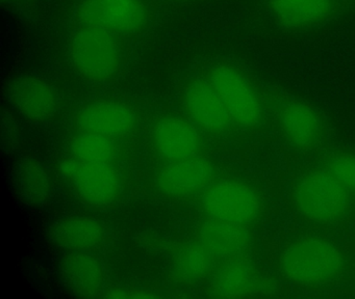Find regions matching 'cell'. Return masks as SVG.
<instances>
[{
    "label": "cell",
    "instance_id": "cell-4",
    "mask_svg": "<svg viewBox=\"0 0 355 299\" xmlns=\"http://www.w3.org/2000/svg\"><path fill=\"white\" fill-rule=\"evenodd\" d=\"M68 55L76 72L95 82L115 76L121 64V48L115 33L80 24L70 37Z\"/></svg>",
    "mask_w": 355,
    "mask_h": 299
},
{
    "label": "cell",
    "instance_id": "cell-8",
    "mask_svg": "<svg viewBox=\"0 0 355 299\" xmlns=\"http://www.w3.org/2000/svg\"><path fill=\"white\" fill-rule=\"evenodd\" d=\"M76 16L80 24L124 35L142 28L147 10L142 0H82Z\"/></svg>",
    "mask_w": 355,
    "mask_h": 299
},
{
    "label": "cell",
    "instance_id": "cell-12",
    "mask_svg": "<svg viewBox=\"0 0 355 299\" xmlns=\"http://www.w3.org/2000/svg\"><path fill=\"white\" fill-rule=\"evenodd\" d=\"M187 111L196 124L207 130L223 131L234 124L232 116L209 81H196L184 93Z\"/></svg>",
    "mask_w": 355,
    "mask_h": 299
},
{
    "label": "cell",
    "instance_id": "cell-11",
    "mask_svg": "<svg viewBox=\"0 0 355 299\" xmlns=\"http://www.w3.org/2000/svg\"><path fill=\"white\" fill-rule=\"evenodd\" d=\"M80 132H92L110 138L124 136L134 129L136 116L124 104L96 101L84 106L76 116Z\"/></svg>",
    "mask_w": 355,
    "mask_h": 299
},
{
    "label": "cell",
    "instance_id": "cell-20",
    "mask_svg": "<svg viewBox=\"0 0 355 299\" xmlns=\"http://www.w3.org/2000/svg\"><path fill=\"white\" fill-rule=\"evenodd\" d=\"M111 139L97 133L80 132L70 145L72 156L83 161L110 163L115 152Z\"/></svg>",
    "mask_w": 355,
    "mask_h": 299
},
{
    "label": "cell",
    "instance_id": "cell-6",
    "mask_svg": "<svg viewBox=\"0 0 355 299\" xmlns=\"http://www.w3.org/2000/svg\"><path fill=\"white\" fill-rule=\"evenodd\" d=\"M201 203L211 219L244 226L255 221L263 210L261 197L252 187L232 180L209 185Z\"/></svg>",
    "mask_w": 355,
    "mask_h": 299
},
{
    "label": "cell",
    "instance_id": "cell-9",
    "mask_svg": "<svg viewBox=\"0 0 355 299\" xmlns=\"http://www.w3.org/2000/svg\"><path fill=\"white\" fill-rule=\"evenodd\" d=\"M60 170L76 193L93 205L109 203L119 192V176L110 163L83 161L73 157L64 160Z\"/></svg>",
    "mask_w": 355,
    "mask_h": 299
},
{
    "label": "cell",
    "instance_id": "cell-22",
    "mask_svg": "<svg viewBox=\"0 0 355 299\" xmlns=\"http://www.w3.org/2000/svg\"><path fill=\"white\" fill-rule=\"evenodd\" d=\"M326 170L355 197V153L338 152L327 158Z\"/></svg>",
    "mask_w": 355,
    "mask_h": 299
},
{
    "label": "cell",
    "instance_id": "cell-17",
    "mask_svg": "<svg viewBox=\"0 0 355 299\" xmlns=\"http://www.w3.org/2000/svg\"><path fill=\"white\" fill-rule=\"evenodd\" d=\"M250 232L244 224L211 219L200 230V242L211 257L232 260L242 257L251 244Z\"/></svg>",
    "mask_w": 355,
    "mask_h": 299
},
{
    "label": "cell",
    "instance_id": "cell-1",
    "mask_svg": "<svg viewBox=\"0 0 355 299\" xmlns=\"http://www.w3.org/2000/svg\"><path fill=\"white\" fill-rule=\"evenodd\" d=\"M342 251L319 237H303L288 243L278 260L280 274L292 284L317 287L334 282L344 269Z\"/></svg>",
    "mask_w": 355,
    "mask_h": 299
},
{
    "label": "cell",
    "instance_id": "cell-18",
    "mask_svg": "<svg viewBox=\"0 0 355 299\" xmlns=\"http://www.w3.org/2000/svg\"><path fill=\"white\" fill-rule=\"evenodd\" d=\"M261 284V276L257 267L250 262L236 257L228 260L213 280L216 295L226 298L249 296L257 292Z\"/></svg>",
    "mask_w": 355,
    "mask_h": 299
},
{
    "label": "cell",
    "instance_id": "cell-10",
    "mask_svg": "<svg viewBox=\"0 0 355 299\" xmlns=\"http://www.w3.org/2000/svg\"><path fill=\"white\" fill-rule=\"evenodd\" d=\"M9 98L22 116L34 122L53 118L60 108L57 89L49 81L32 75L16 78L10 85Z\"/></svg>",
    "mask_w": 355,
    "mask_h": 299
},
{
    "label": "cell",
    "instance_id": "cell-14",
    "mask_svg": "<svg viewBox=\"0 0 355 299\" xmlns=\"http://www.w3.org/2000/svg\"><path fill=\"white\" fill-rule=\"evenodd\" d=\"M107 238V230L98 220L71 216L61 218L51 228L53 244L67 251H87L98 248Z\"/></svg>",
    "mask_w": 355,
    "mask_h": 299
},
{
    "label": "cell",
    "instance_id": "cell-5",
    "mask_svg": "<svg viewBox=\"0 0 355 299\" xmlns=\"http://www.w3.org/2000/svg\"><path fill=\"white\" fill-rule=\"evenodd\" d=\"M270 103L271 114L288 145L307 150L321 141L325 124L313 105L286 93H275Z\"/></svg>",
    "mask_w": 355,
    "mask_h": 299
},
{
    "label": "cell",
    "instance_id": "cell-15",
    "mask_svg": "<svg viewBox=\"0 0 355 299\" xmlns=\"http://www.w3.org/2000/svg\"><path fill=\"white\" fill-rule=\"evenodd\" d=\"M214 176L211 163L200 158L173 161L159 174V186L173 197L192 194L205 188Z\"/></svg>",
    "mask_w": 355,
    "mask_h": 299
},
{
    "label": "cell",
    "instance_id": "cell-21",
    "mask_svg": "<svg viewBox=\"0 0 355 299\" xmlns=\"http://www.w3.org/2000/svg\"><path fill=\"white\" fill-rule=\"evenodd\" d=\"M211 257L202 243H190L176 251L174 267L184 280H200L209 271Z\"/></svg>",
    "mask_w": 355,
    "mask_h": 299
},
{
    "label": "cell",
    "instance_id": "cell-13",
    "mask_svg": "<svg viewBox=\"0 0 355 299\" xmlns=\"http://www.w3.org/2000/svg\"><path fill=\"white\" fill-rule=\"evenodd\" d=\"M62 278L76 296H97L105 286V270L98 257L87 251H68L60 266Z\"/></svg>",
    "mask_w": 355,
    "mask_h": 299
},
{
    "label": "cell",
    "instance_id": "cell-3",
    "mask_svg": "<svg viewBox=\"0 0 355 299\" xmlns=\"http://www.w3.org/2000/svg\"><path fill=\"white\" fill-rule=\"evenodd\" d=\"M209 82L225 104L232 122L244 129L261 128L271 114L270 99L257 81L230 62L215 64Z\"/></svg>",
    "mask_w": 355,
    "mask_h": 299
},
{
    "label": "cell",
    "instance_id": "cell-2",
    "mask_svg": "<svg viewBox=\"0 0 355 299\" xmlns=\"http://www.w3.org/2000/svg\"><path fill=\"white\" fill-rule=\"evenodd\" d=\"M292 199L297 213L306 221L334 226L352 211L353 195L325 168L309 170L297 179Z\"/></svg>",
    "mask_w": 355,
    "mask_h": 299
},
{
    "label": "cell",
    "instance_id": "cell-19",
    "mask_svg": "<svg viewBox=\"0 0 355 299\" xmlns=\"http://www.w3.org/2000/svg\"><path fill=\"white\" fill-rule=\"evenodd\" d=\"M16 187L22 199L32 205H43L51 193V180L46 168L35 158H24L15 167Z\"/></svg>",
    "mask_w": 355,
    "mask_h": 299
},
{
    "label": "cell",
    "instance_id": "cell-16",
    "mask_svg": "<svg viewBox=\"0 0 355 299\" xmlns=\"http://www.w3.org/2000/svg\"><path fill=\"white\" fill-rule=\"evenodd\" d=\"M153 143L162 157L173 162L193 157L198 149L199 137L186 120L167 116L155 124Z\"/></svg>",
    "mask_w": 355,
    "mask_h": 299
},
{
    "label": "cell",
    "instance_id": "cell-7",
    "mask_svg": "<svg viewBox=\"0 0 355 299\" xmlns=\"http://www.w3.org/2000/svg\"><path fill=\"white\" fill-rule=\"evenodd\" d=\"M272 20L292 33L313 30L340 16L348 0H263Z\"/></svg>",
    "mask_w": 355,
    "mask_h": 299
}]
</instances>
